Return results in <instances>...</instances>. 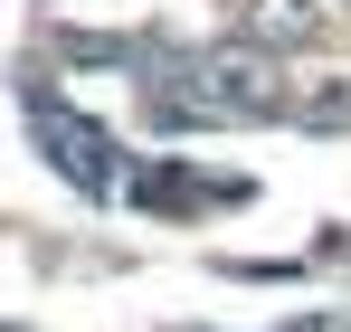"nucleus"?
I'll return each instance as SVG.
<instances>
[{"mask_svg":"<svg viewBox=\"0 0 351 332\" xmlns=\"http://www.w3.org/2000/svg\"><path fill=\"white\" fill-rule=\"evenodd\" d=\"M199 105H209V114H276V105H285V86L266 76V57H256V48H228V57L199 67Z\"/></svg>","mask_w":351,"mask_h":332,"instance_id":"nucleus-1","label":"nucleus"},{"mask_svg":"<svg viewBox=\"0 0 351 332\" xmlns=\"http://www.w3.org/2000/svg\"><path fill=\"white\" fill-rule=\"evenodd\" d=\"M323 29V0H247V48H304Z\"/></svg>","mask_w":351,"mask_h":332,"instance_id":"nucleus-2","label":"nucleus"}]
</instances>
